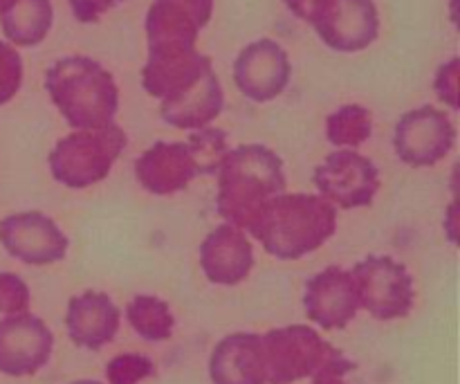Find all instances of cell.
Returning <instances> with one entry per match:
<instances>
[{
  "instance_id": "cell-28",
  "label": "cell",
  "mask_w": 460,
  "mask_h": 384,
  "mask_svg": "<svg viewBox=\"0 0 460 384\" xmlns=\"http://www.w3.org/2000/svg\"><path fill=\"white\" fill-rule=\"evenodd\" d=\"M458 72H460V58L454 57L447 63L438 67L436 75L434 88L436 94L443 103H447L452 111H458Z\"/></svg>"
},
{
  "instance_id": "cell-7",
  "label": "cell",
  "mask_w": 460,
  "mask_h": 384,
  "mask_svg": "<svg viewBox=\"0 0 460 384\" xmlns=\"http://www.w3.org/2000/svg\"><path fill=\"white\" fill-rule=\"evenodd\" d=\"M304 21L335 52H362L380 36V13L373 0H313Z\"/></svg>"
},
{
  "instance_id": "cell-15",
  "label": "cell",
  "mask_w": 460,
  "mask_h": 384,
  "mask_svg": "<svg viewBox=\"0 0 460 384\" xmlns=\"http://www.w3.org/2000/svg\"><path fill=\"white\" fill-rule=\"evenodd\" d=\"M202 175L196 153L189 142H155L135 162V178L155 196H171Z\"/></svg>"
},
{
  "instance_id": "cell-21",
  "label": "cell",
  "mask_w": 460,
  "mask_h": 384,
  "mask_svg": "<svg viewBox=\"0 0 460 384\" xmlns=\"http://www.w3.org/2000/svg\"><path fill=\"white\" fill-rule=\"evenodd\" d=\"M54 22L52 0H12L0 12L7 43L18 48H36L43 43Z\"/></svg>"
},
{
  "instance_id": "cell-2",
  "label": "cell",
  "mask_w": 460,
  "mask_h": 384,
  "mask_svg": "<svg viewBox=\"0 0 460 384\" xmlns=\"http://www.w3.org/2000/svg\"><path fill=\"white\" fill-rule=\"evenodd\" d=\"M220 219L238 229H250L270 201L286 192L283 160L263 144L229 148L218 169Z\"/></svg>"
},
{
  "instance_id": "cell-22",
  "label": "cell",
  "mask_w": 460,
  "mask_h": 384,
  "mask_svg": "<svg viewBox=\"0 0 460 384\" xmlns=\"http://www.w3.org/2000/svg\"><path fill=\"white\" fill-rule=\"evenodd\" d=\"M126 317H128L133 331L146 342H166L173 335V313L160 297L137 295L135 299H130Z\"/></svg>"
},
{
  "instance_id": "cell-3",
  "label": "cell",
  "mask_w": 460,
  "mask_h": 384,
  "mask_svg": "<svg viewBox=\"0 0 460 384\" xmlns=\"http://www.w3.org/2000/svg\"><path fill=\"white\" fill-rule=\"evenodd\" d=\"M45 90L67 126L103 129L119 111V88L111 72L90 57H63L45 72Z\"/></svg>"
},
{
  "instance_id": "cell-20",
  "label": "cell",
  "mask_w": 460,
  "mask_h": 384,
  "mask_svg": "<svg viewBox=\"0 0 460 384\" xmlns=\"http://www.w3.org/2000/svg\"><path fill=\"white\" fill-rule=\"evenodd\" d=\"M209 66L211 58L198 49L169 57H148L146 66L142 67V85L151 97L164 102L191 88Z\"/></svg>"
},
{
  "instance_id": "cell-30",
  "label": "cell",
  "mask_w": 460,
  "mask_h": 384,
  "mask_svg": "<svg viewBox=\"0 0 460 384\" xmlns=\"http://www.w3.org/2000/svg\"><path fill=\"white\" fill-rule=\"evenodd\" d=\"M344 371H337V369H326V371H319L310 378V384H346L344 382Z\"/></svg>"
},
{
  "instance_id": "cell-10",
  "label": "cell",
  "mask_w": 460,
  "mask_h": 384,
  "mask_svg": "<svg viewBox=\"0 0 460 384\" xmlns=\"http://www.w3.org/2000/svg\"><path fill=\"white\" fill-rule=\"evenodd\" d=\"M314 187L341 210L368 207L380 189V171L362 153L340 148L331 153L313 174Z\"/></svg>"
},
{
  "instance_id": "cell-8",
  "label": "cell",
  "mask_w": 460,
  "mask_h": 384,
  "mask_svg": "<svg viewBox=\"0 0 460 384\" xmlns=\"http://www.w3.org/2000/svg\"><path fill=\"white\" fill-rule=\"evenodd\" d=\"M211 13L214 0H153L146 13L148 57L193 52Z\"/></svg>"
},
{
  "instance_id": "cell-11",
  "label": "cell",
  "mask_w": 460,
  "mask_h": 384,
  "mask_svg": "<svg viewBox=\"0 0 460 384\" xmlns=\"http://www.w3.org/2000/svg\"><path fill=\"white\" fill-rule=\"evenodd\" d=\"M52 351L54 335L40 317L16 313L0 319V373L12 378L34 376L49 362Z\"/></svg>"
},
{
  "instance_id": "cell-24",
  "label": "cell",
  "mask_w": 460,
  "mask_h": 384,
  "mask_svg": "<svg viewBox=\"0 0 460 384\" xmlns=\"http://www.w3.org/2000/svg\"><path fill=\"white\" fill-rule=\"evenodd\" d=\"M189 147L196 153V160L200 165L202 175H216L220 169V162L229 151V138L223 129L205 126L189 135Z\"/></svg>"
},
{
  "instance_id": "cell-27",
  "label": "cell",
  "mask_w": 460,
  "mask_h": 384,
  "mask_svg": "<svg viewBox=\"0 0 460 384\" xmlns=\"http://www.w3.org/2000/svg\"><path fill=\"white\" fill-rule=\"evenodd\" d=\"M30 306V288L25 279L13 272H0V313H25Z\"/></svg>"
},
{
  "instance_id": "cell-1",
  "label": "cell",
  "mask_w": 460,
  "mask_h": 384,
  "mask_svg": "<svg viewBox=\"0 0 460 384\" xmlns=\"http://www.w3.org/2000/svg\"><path fill=\"white\" fill-rule=\"evenodd\" d=\"M337 229V207L314 193H279L247 232L279 261L317 252Z\"/></svg>"
},
{
  "instance_id": "cell-6",
  "label": "cell",
  "mask_w": 460,
  "mask_h": 384,
  "mask_svg": "<svg viewBox=\"0 0 460 384\" xmlns=\"http://www.w3.org/2000/svg\"><path fill=\"white\" fill-rule=\"evenodd\" d=\"M358 286L359 308L380 322L407 317L413 310L416 288L407 265L391 256L371 255L350 270Z\"/></svg>"
},
{
  "instance_id": "cell-13",
  "label": "cell",
  "mask_w": 460,
  "mask_h": 384,
  "mask_svg": "<svg viewBox=\"0 0 460 384\" xmlns=\"http://www.w3.org/2000/svg\"><path fill=\"white\" fill-rule=\"evenodd\" d=\"M292 63L286 49L272 39H259L245 45L234 61V84L256 103L277 99L288 88Z\"/></svg>"
},
{
  "instance_id": "cell-31",
  "label": "cell",
  "mask_w": 460,
  "mask_h": 384,
  "mask_svg": "<svg viewBox=\"0 0 460 384\" xmlns=\"http://www.w3.org/2000/svg\"><path fill=\"white\" fill-rule=\"evenodd\" d=\"M72 384H102V382H97V380H76V382H72Z\"/></svg>"
},
{
  "instance_id": "cell-23",
  "label": "cell",
  "mask_w": 460,
  "mask_h": 384,
  "mask_svg": "<svg viewBox=\"0 0 460 384\" xmlns=\"http://www.w3.org/2000/svg\"><path fill=\"white\" fill-rule=\"evenodd\" d=\"M371 135L373 117L359 103H346L326 120V138L335 148H358Z\"/></svg>"
},
{
  "instance_id": "cell-12",
  "label": "cell",
  "mask_w": 460,
  "mask_h": 384,
  "mask_svg": "<svg viewBox=\"0 0 460 384\" xmlns=\"http://www.w3.org/2000/svg\"><path fill=\"white\" fill-rule=\"evenodd\" d=\"M0 243L9 256L27 265H49L66 259L70 241L43 211H21L0 220Z\"/></svg>"
},
{
  "instance_id": "cell-32",
  "label": "cell",
  "mask_w": 460,
  "mask_h": 384,
  "mask_svg": "<svg viewBox=\"0 0 460 384\" xmlns=\"http://www.w3.org/2000/svg\"><path fill=\"white\" fill-rule=\"evenodd\" d=\"M9 3H12V0H0V12H3V9H4V7H7V4H9Z\"/></svg>"
},
{
  "instance_id": "cell-26",
  "label": "cell",
  "mask_w": 460,
  "mask_h": 384,
  "mask_svg": "<svg viewBox=\"0 0 460 384\" xmlns=\"http://www.w3.org/2000/svg\"><path fill=\"white\" fill-rule=\"evenodd\" d=\"M22 84V58L7 40H0V106L12 102Z\"/></svg>"
},
{
  "instance_id": "cell-14",
  "label": "cell",
  "mask_w": 460,
  "mask_h": 384,
  "mask_svg": "<svg viewBox=\"0 0 460 384\" xmlns=\"http://www.w3.org/2000/svg\"><path fill=\"white\" fill-rule=\"evenodd\" d=\"M304 310L305 317L323 331H344L359 310L353 274L331 265L310 277L304 290Z\"/></svg>"
},
{
  "instance_id": "cell-4",
  "label": "cell",
  "mask_w": 460,
  "mask_h": 384,
  "mask_svg": "<svg viewBox=\"0 0 460 384\" xmlns=\"http://www.w3.org/2000/svg\"><path fill=\"white\" fill-rule=\"evenodd\" d=\"M263 353L268 384L299 382L326 369L350 373L358 367L340 349L328 344L314 328L304 324L272 328L265 333Z\"/></svg>"
},
{
  "instance_id": "cell-25",
  "label": "cell",
  "mask_w": 460,
  "mask_h": 384,
  "mask_svg": "<svg viewBox=\"0 0 460 384\" xmlns=\"http://www.w3.org/2000/svg\"><path fill=\"white\" fill-rule=\"evenodd\" d=\"M153 373H155L153 360L139 353L117 355L106 367L108 384H139L151 378Z\"/></svg>"
},
{
  "instance_id": "cell-16",
  "label": "cell",
  "mask_w": 460,
  "mask_h": 384,
  "mask_svg": "<svg viewBox=\"0 0 460 384\" xmlns=\"http://www.w3.org/2000/svg\"><path fill=\"white\" fill-rule=\"evenodd\" d=\"M200 268L216 286H238L254 268V247L247 234L223 223L200 246Z\"/></svg>"
},
{
  "instance_id": "cell-17",
  "label": "cell",
  "mask_w": 460,
  "mask_h": 384,
  "mask_svg": "<svg viewBox=\"0 0 460 384\" xmlns=\"http://www.w3.org/2000/svg\"><path fill=\"white\" fill-rule=\"evenodd\" d=\"M121 313L106 292L85 290L67 301L66 328L75 346L99 351L111 344L119 331Z\"/></svg>"
},
{
  "instance_id": "cell-18",
  "label": "cell",
  "mask_w": 460,
  "mask_h": 384,
  "mask_svg": "<svg viewBox=\"0 0 460 384\" xmlns=\"http://www.w3.org/2000/svg\"><path fill=\"white\" fill-rule=\"evenodd\" d=\"M211 384H268L263 335L232 333L214 346L209 358Z\"/></svg>"
},
{
  "instance_id": "cell-19",
  "label": "cell",
  "mask_w": 460,
  "mask_h": 384,
  "mask_svg": "<svg viewBox=\"0 0 460 384\" xmlns=\"http://www.w3.org/2000/svg\"><path fill=\"white\" fill-rule=\"evenodd\" d=\"M223 85L214 66H209L191 88L160 103V117L173 129L198 130L209 126L223 112Z\"/></svg>"
},
{
  "instance_id": "cell-5",
  "label": "cell",
  "mask_w": 460,
  "mask_h": 384,
  "mask_svg": "<svg viewBox=\"0 0 460 384\" xmlns=\"http://www.w3.org/2000/svg\"><path fill=\"white\" fill-rule=\"evenodd\" d=\"M128 138L115 121L103 129L75 130L58 139L48 157L54 180L67 189H88L108 178Z\"/></svg>"
},
{
  "instance_id": "cell-29",
  "label": "cell",
  "mask_w": 460,
  "mask_h": 384,
  "mask_svg": "<svg viewBox=\"0 0 460 384\" xmlns=\"http://www.w3.org/2000/svg\"><path fill=\"white\" fill-rule=\"evenodd\" d=\"M72 13L79 22H97L103 13L111 12L112 7L121 4L124 0H67Z\"/></svg>"
},
{
  "instance_id": "cell-9",
  "label": "cell",
  "mask_w": 460,
  "mask_h": 384,
  "mask_svg": "<svg viewBox=\"0 0 460 384\" xmlns=\"http://www.w3.org/2000/svg\"><path fill=\"white\" fill-rule=\"evenodd\" d=\"M456 144V126L445 111L420 106L404 112L395 124L394 147L400 160L413 169L434 166Z\"/></svg>"
}]
</instances>
